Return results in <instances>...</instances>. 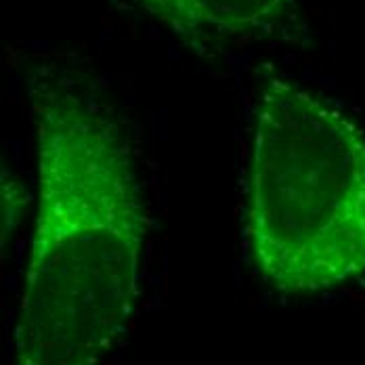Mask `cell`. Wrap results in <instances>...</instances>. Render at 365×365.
Here are the masks:
<instances>
[{"mask_svg": "<svg viewBox=\"0 0 365 365\" xmlns=\"http://www.w3.org/2000/svg\"><path fill=\"white\" fill-rule=\"evenodd\" d=\"M195 51L273 36L294 15L296 0H130Z\"/></svg>", "mask_w": 365, "mask_h": 365, "instance_id": "3957f363", "label": "cell"}, {"mask_svg": "<svg viewBox=\"0 0 365 365\" xmlns=\"http://www.w3.org/2000/svg\"><path fill=\"white\" fill-rule=\"evenodd\" d=\"M246 237L279 292H324L365 273V133L279 76L258 99Z\"/></svg>", "mask_w": 365, "mask_h": 365, "instance_id": "7a4b0ae2", "label": "cell"}, {"mask_svg": "<svg viewBox=\"0 0 365 365\" xmlns=\"http://www.w3.org/2000/svg\"><path fill=\"white\" fill-rule=\"evenodd\" d=\"M38 215L11 365H95L139 298L147 212L133 149L66 78L30 84Z\"/></svg>", "mask_w": 365, "mask_h": 365, "instance_id": "6da1fadb", "label": "cell"}]
</instances>
